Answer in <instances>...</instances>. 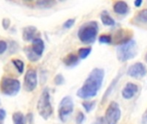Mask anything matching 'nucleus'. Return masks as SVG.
Instances as JSON below:
<instances>
[{"label": "nucleus", "mask_w": 147, "mask_h": 124, "mask_svg": "<svg viewBox=\"0 0 147 124\" xmlns=\"http://www.w3.org/2000/svg\"><path fill=\"white\" fill-rule=\"evenodd\" d=\"M145 60H146V61L147 62V53H146V57H145Z\"/></svg>", "instance_id": "35"}, {"label": "nucleus", "mask_w": 147, "mask_h": 124, "mask_svg": "<svg viewBox=\"0 0 147 124\" xmlns=\"http://www.w3.org/2000/svg\"><path fill=\"white\" fill-rule=\"evenodd\" d=\"M142 3H143V1H142V0H136V1L134 2V5H135L136 7H140V6L142 5Z\"/></svg>", "instance_id": "34"}, {"label": "nucleus", "mask_w": 147, "mask_h": 124, "mask_svg": "<svg viewBox=\"0 0 147 124\" xmlns=\"http://www.w3.org/2000/svg\"><path fill=\"white\" fill-rule=\"evenodd\" d=\"M141 123H142V124H147V109L146 110V111L144 112V114L142 115Z\"/></svg>", "instance_id": "33"}, {"label": "nucleus", "mask_w": 147, "mask_h": 124, "mask_svg": "<svg viewBox=\"0 0 147 124\" xmlns=\"http://www.w3.org/2000/svg\"><path fill=\"white\" fill-rule=\"evenodd\" d=\"M113 9H114V11L118 15H127L129 11V6L124 1L115 2Z\"/></svg>", "instance_id": "14"}, {"label": "nucleus", "mask_w": 147, "mask_h": 124, "mask_svg": "<svg viewBox=\"0 0 147 124\" xmlns=\"http://www.w3.org/2000/svg\"><path fill=\"white\" fill-rule=\"evenodd\" d=\"M121 111L119 104L116 102H112L108 106L104 118L107 122V124H116L121 119Z\"/></svg>", "instance_id": "7"}, {"label": "nucleus", "mask_w": 147, "mask_h": 124, "mask_svg": "<svg viewBox=\"0 0 147 124\" xmlns=\"http://www.w3.org/2000/svg\"><path fill=\"white\" fill-rule=\"evenodd\" d=\"M98 23L95 21H90L84 23L78 31V37L84 44H92L95 42L98 35Z\"/></svg>", "instance_id": "2"}, {"label": "nucleus", "mask_w": 147, "mask_h": 124, "mask_svg": "<svg viewBox=\"0 0 147 124\" xmlns=\"http://www.w3.org/2000/svg\"><path fill=\"white\" fill-rule=\"evenodd\" d=\"M106 123H107V122H106V120H105V118H104V117H98V118L96 119V123H95V124H106Z\"/></svg>", "instance_id": "32"}, {"label": "nucleus", "mask_w": 147, "mask_h": 124, "mask_svg": "<svg viewBox=\"0 0 147 124\" xmlns=\"http://www.w3.org/2000/svg\"><path fill=\"white\" fill-rule=\"evenodd\" d=\"M104 76L103 69L94 68L88 75L84 85L78 90L77 96L82 99H90L96 97L102 85Z\"/></svg>", "instance_id": "1"}, {"label": "nucleus", "mask_w": 147, "mask_h": 124, "mask_svg": "<svg viewBox=\"0 0 147 124\" xmlns=\"http://www.w3.org/2000/svg\"><path fill=\"white\" fill-rule=\"evenodd\" d=\"M37 37V28L34 26H28L23 28L22 39L25 41H33Z\"/></svg>", "instance_id": "12"}, {"label": "nucleus", "mask_w": 147, "mask_h": 124, "mask_svg": "<svg viewBox=\"0 0 147 124\" xmlns=\"http://www.w3.org/2000/svg\"><path fill=\"white\" fill-rule=\"evenodd\" d=\"M5 117H6V111L3 109H0V122L3 123Z\"/></svg>", "instance_id": "31"}, {"label": "nucleus", "mask_w": 147, "mask_h": 124, "mask_svg": "<svg viewBox=\"0 0 147 124\" xmlns=\"http://www.w3.org/2000/svg\"><path fill=\"white\" fill-rule=\"evenodd\" d=\"M38 84L37 73L34 69H29L27 71L24 77V88L27 91H33L36 88Z\"/></svg>", "instance_id": "9"}, {"label": "nucleus", "mask_w": 147, "mask_h": 124, "mask_svg": "<svg viewBox=\"0 0 147 124\" xmlns=\"http://www.w3.org/2000/svg\"><path fill=\"white\" fill-rule=\"evenodd\" d=\"M8 48V45L6 41L0 40V54H3Z\"/></svg>", "instance_id": "29"}, {"label": "nucleus", "mask_w": 147, "mask_h": 124, "mask_svg": "<svg viewBox=\"0 0 147 124\" xmlns=\"http://www.w3.org/2000/svg\"><path fill=\"white\" fill-rule=\"evenodd\" d=\"M96 101H92V102H90V101H86V102H84L82 104V106L84 107V109L85 110V111L87 113H90L91 110H94L95 106H96Z\"/></svg>", "instance_id": "24"}, {"label": "nucleus", "mask_w": 147, "mask_h": 124, "mask_svg": "<svg viewBox=\"0 0 147 124\" xmlns=\"http://www.w3.org/2000/svg\"><path fill=\"white\" fill-rule=\"evenodd\" d=\"M12 120L14 124H25L24 116L21 112H15L12 115Z\"/></svg>", "instance_id": "20"}, {"label": "nucleus", "mask_w": 147, "mask_h": 124, "mask_svg": "<svg viewBox=\"0 0 147 124\" xmlns=\"http://www.w3.org/2000/svg\"><path fill=\"white\" fill-rule=\"evenodd\" d=\"M91 53V47H81L79 50H78V57L79 59L81 60H84L86 59Z\"/></svg>", "instance_id": "22"}, {"label": "nucleus", "mask_w": 147, "mask_h": 124, "mask_svg": "<svg viewBox=\"0 0 147 124\" xmlns=\"http://www.w3.org/2000/svg\"><path fill=\"white\" fill-rule=\"evenodd\" d=\"M127 75L130 76L131 78L136 79H140L144 78L147 73V69L146 66L141 63V62H137L133 65H131L127 72Z\"/></svg>", "instance_id": "8"}, {"label": "nucleus", "mask_w": 147, "mask_h": 124, "mask_svg": "<svg viewBox=\"0 0 147 124\" xmlns=\"http://www.w3.org/2000/svg\"><path fill=\"white\" fill-rule=\"evenodd\" d=\"M101 21L103 25L105 26H115V19L110 16V14L104 10L101 13Z\"/></svg>", "instance_id": "16"}, {"label": "nucleus", "mask_w": 147, "mask_h": 124, "mask_svg": "<svg viewBox=\"0 0 147 124\" xmlns=\"http://www.w3.org/2000/svg\"><path fill=\"white\" fill-rule=\"evenodd\" d=\"M138 91H139V86L134 83L129 82L122 89L121 95L123 98L129 100V99H132L138 93Z\"/></svg>", "instance_id": "11"}, {"label": "nucleus", "mask_w": 147, "mask_h": 124, "mask_svg": "<svg viewBox=\"0 0 147 124\" xmlns=\"http://www.w3.org/2000/svg\"><path fill=\"white\" fill-rule=\"evenodd\" d=\"M54 83H55V85H63V84L65 83V79H64L63 75H62V74H58V75H56V77L54 78Z\"/></svg>", "instance_id": "28"}, {"label": "nucleus", "mask_w": 147, "mask_h": 124, "mask_svg": "<svg viewBox=\"0 0 147 124\" xmlns=\"http://www.w3.org/2000/svg\"><path fill=\"white\" fill-rule=\"evenodd\" d=\"M2 25L4 29H8L9 25H10V21L9 18H3V21H2Z\"/></svg>", "instance_id": "30"}, {"label": "nucleus", "mask_w": 147, "mask_h": 124, "mask_svg": "<svg viewBox=\"0 0 147 124\" xmlns=\"http://www.w3.org/2000/svg\"><path fill=\"white\" fill-rule=\"evenodd\" d=\"M24 51H25V54H26L28 59L30 61L35 62V61H37V60L40 59V57H38V56L34 53V51L32 50V48H31L30 47H26V48L24 49Z\"/></svg>", "instance_id": "21"}, {"label": "nucleus", "mask_w": 147, "mask_h": 124, "mask_svg": "<svg viewBox=\"0 0 147 124\" xmlns=\"http://www.w3.org/2000/svg\"><path fill=\"white\" fill-rule=\"evenodd\" d=\"M56 3V2L54 1H47V0H42V1H37L35 3L36 6L41 9H47V8H51L53 7L54 4Z\"/></svg>", "instance_id": "18"}, {"label": "nucleus", "mask_w": 147, "mask_h": 124, "mask_svg": "<svg viewBox=\"0 0 147 124\" xmlns=\"http://www.w3.org/2000/svg\"><path fill=\"white\" fill-rule=\"evenodd\" d=\"M134 21L140 23H147V9H144L138 12L134 17Z\"/></svg>", "instance_id": "17"}, {"label": "nucleus", "mask_w": 147, "mask_h": 124, "mask_svg": "<svg viewBox=\"0 0 147 124\" xmlns=\"http://www.w3.org/2000/svg\"><path fill=\"white\" fill-rule=\"evenodd\" d=\"M12 64L15 66L16 69L17 70V72L19 73H23V71H24V63H23V61H22L21 60L15 59V60H12Z\"/></svg>", "instance_id": "23"}, {"label": "nucleus", "mask_w": 147, "mask_h": 124, "mask_svg": "<svg viewBox=\"0 0 147 124\" xmlns=\"http://www.w3.org/2000/svg\"><path fill=\"white\" fill-rule=\"evenodd\" d=\"M137 54H138V46L134 40H131L126 43L119 45L116 49L117 59L121 62H125L127 60H132L135 58Z\"/></svg>", "instance_id": "3"}, {"label": "nucleus", "mask_w": 147, "mask_h": 124, "mask_svg": "<svg viewBox=\"0 0 147 124\" xmlns=\"http://www.w3.org/2000/svg\"><path fill=\"white\" fill-rule=\"evenodd\" d=\"M64 64L68 66V67H72L75 66L76 65L78 64L79 62V57L78 55L75 54H69L64 60H63Z\"/></svg>", "instance_id": "15"}, {"label": "nucleus", "mask_w": 147, "mask_h": 124, "mask_svg": "<svg viewBox=\"0 0 147 124\" xmlns=\"http://www.w3.org/2000/svg\"><path fill=\"white\" fill-rule=\"evenodd\" d=\"M73 109H74V104H73V101L71 98L69 96L63 98L59 103V110H58L59 120L62 123H65L67 119L69 118V117L73 112Z\"/></svg>", "instance_id": "6"}, {"label": "nucleus", "mask_w": 147, "mask_h": 124, "mask_svg": "<svg viewBox=\"0 0 147 124\" xmlns=\"http://www.w3.org/2000/svg\"><path fill=\"white\" fill-rule=\"evenodd\" d=\"M37 110L40 116L45 120H47L53 114V110L51 104L50 93L47 89H45L40 96L37 102Z\"/></svg>", "instance_id": "4"}, {"label": "nucleus", "mask_w": 147, "mask_h": 124, "mask_svg": "<svg viewBox=\"0 0 147 124\" xmlns=\"http://www.w3.org/2000/svg\"><path fill=\"white\" fill-rule=\"evenodd\" d=\"M20 81L16 79L4 77L0 82V90L3 95L14 97L20 91Z\"/></svg>", "instance_id": "5"}, {"label": "nucleus", "mask_w": 147, "mask_h": 124, "mask_svg": "<svg viewBox=\"0 0 147 124\" xmlns=\"http://www.w3.org/2000/svg\"><path fill=\"white\" fill-rule=\"evenodd\" d=\"M121 78V74L120 75H118L113 81H112V83H111V85H109V87L108 88V90L106 91V92H105V94L103 95V98H102V102L105 100V99H107V98L110 95V93L112 92V91L114 90V88H115V86L116 85V84H117V82H118V80H119V79Z\"/></svg>", "instance_id": "19"}, {"label": "nucleus", "mask_w": 147, "mask_h": 124, "mask_svg": "<svg viewBox=\"0 0 147 124\" xmlns=\"http://www.w3.org/2000/svg\"><path fill=\"white\" fill-rule=\"evenodd\" d=\"M0 124H3V122H0Z\"/></svg>", "instance_id": "36"}, {"label": "nucleus", "mask_w": 147, "mask_h": 124, "mask_svg": "<svg viewBox=\"0 0 147 124\" xmlns=\"http://www.w3.org/2000/svg\"><path fill=\"white\" fill-rule=\"evenodd\" d=\"M32 43H33L32 44V47H31L32 50L34 51V53L38 57L40 58L41 55H42V54H43V52H44V50H45V44H44L43 40L38 37L36 39H34L32 41Z\"/></svg>", "instance_id": "13"}, {"label": "nucleus", "mask_w": 147, "mask_h": 124, "mask_svg": "<svg viewBox=\"0 0 147 124\" xmlns=\"http://www.w3.org/2000/svg\"><path fill=\"white\" fill-rule=\"evenodd\" d=\"M75 22H76V20H75L74 18L68 19V20H66V21L64 22V24H63V28H66V29L71 28L75 24Z\"/></svg>", "instance_id": "27"}, {"label": "nucleus", "mask_w": 147, "mask_h": 124, "mask_svg": "<svg viewBox=\"0 0 147 124\" xmlns=\"http://www.w3.org/2000/svg\"><path fill=\"white\" fill-rule=\"evenodd\" d=\"M84 121H85V116H84V114L83 112L79 111L77 114V117H76V123L83 124Z\"/></svg>", "instance_id": "26"}, {"label": "nucleus", "mask_w": 147, "mask_h": 124, "mask_svg": "<svg viewBox=\"0 0 147 124\" xmlns=\"http://www.w3.org/2000/svg\"><path fill=\"white\" fill-rule=\"evenodd\" d=\"M99 42L102 44H110L112 43V35H102L99 37Z\"/></svg>", "instance_id": "25"}, {"label": "nucleus", "mask_w": 147, "mask_h": 124, "mask_svg": "<svg viewBox=\"0 0 147 124\" xmlns=\"http://www.w3.org/2000/svg\"><path fill=\"white\" fill-rule=\"evenodd\" d=\"M132 37V33L129 30H125V29H119L115 36H112V42L115 41V43L121 45L123 43H126L129 41H131Z\"/></svg>", "instance_id": "10"}]
</instances>
